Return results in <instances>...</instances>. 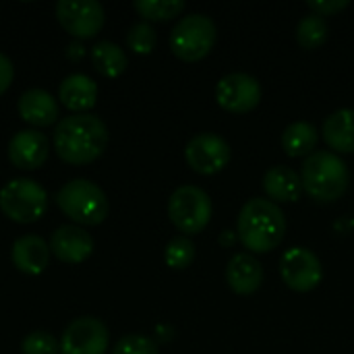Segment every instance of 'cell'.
I'll list each match as a JSON object with an SVG mask.
<instances>
[{
	"instance_id": "cell-18",
	"label": "cell",
	"mask_w": 354,
	"mask_h": 354,
	"mask_svg": "<svg viewBox=\"0 0 354 354\" xmlns=\"http://www.w3.org/2000/svg\"><path fill=\"white\" fill-rule=\"evenodd\" d=\"M58 100L64 108L77 114H89V110L97 102V83L83 75L75 73L62 79L60 89H58Z\"/></svg>"
},
{
	"instance_id": "cell-19",
	"label": "cell",
	"mask_w": 354,
	"mask_h": 354,
	"mask_svg": "<svg viewBox=\"0 0 354 354\" xmlns=\"http://www.w3.org/2000/svg\"><path fill=\"white\" fill-rule=\"evenodd\" d=\"M263 189L268 193V199L274 203H288L297 201L303 193V180L301 174L295 172L290 166H272L263 176Z\"/></svg>"
},
{
	"instance_id": "cell-25",
	"label": "cell",
	"mask_w": 354,
	"mask_h": 354,
	"mask_svg": "<svg viewBox=\"0 0 354 354\" xmlns=\"http://www.w3.org/2000/svg\"><path fill=\"white\" fill-rule=\"evenodd\" d=\"M166 266L172 270H187L195 259V243L189 236H174L164 251Z\"/></svg>"
},
{
	"instance_id": "cell-13",
	"label": "cell",
	"mask_w": 354,
	"mask_h": 354,
	"mask_svg": "<svg viewBox=\"0 0 354 354\" xmlns=\"http://www.w3.org/2000/svg\"><path fill=\"white\" fill-rule=\"evenodd\" d=\"M50 156V141L37 129L19 131L8 141V160L19 170H37Z\"/></svg>"
},
{
	"instance_id": "cell-22",
	"label": "cell",
	"mask_w": 354,
	"mask_h": 354,
	"mask_svg": "<svg viewBox=\"0 0 354 354\" xmlns=\"http://www.w3.org/2000/svg\"><path fill=\"white\" fill-rule=\"evenodd\" d=\"M91 64L93 68L104 75V77H118L127 71V64H129V58L124 54V50L114 44V41H97L93 48H91Z\"/></svg>"
},
{
	"instance_id": "cell-11",
	"label": "cell",
	"mask_w": 354,
	"mask_h": 354,
	"mask_svg": "<svg viewBox=\"0 0 354 354\" xmlns=\"http://www.w3.org/2000/svg\"><path fill=\"white\" fill-rule=\"evenodd\" d=\"M261 93V83L249 73H228L216 85V102L234 114H245L257 108Z\"/></svg>"
},
{
	"instance_id": "cell-28",
	"label": "cell",
	"mask_w": 354,
	"mask_h": 354,
	"mask_svg": "<svg viewBox=\"0 0 354 354\" xmlns=\"http://www.w3.org/2000/svg\"><path fill=\"white\" fill-rule=\"evenodd\" d=\"M112 354H160V351L151 338L141 334H129L114 344Z\"/></svg>"
},
{
	"instance_id": "cell-17",
	"label": "cell",
	"mask_w": 354,
	"mask_h": 354,
	"mask_svg": "<svg viewBox=\"0 0 354 354\" xmlns=\"http://www.w3.org/2000/svg\"><path fill=\"white\" fill-rule=\"evenodd\" d=\"M19 116L29 122L31 127H50L58 120L60 116V106L58 102L44 89H27L21 93L19 104H17Z\"/></svg>"
},
{
	"instance_id": "cell-20",
	"label": "cell",
	"mask_w": 354,
	"mask_h": 354,
	"mask_svg": "<svg viewBox=\"0 0 354 354\" xmlns=\"http://www.w3.org/2000/svg\"><path fill=\"white\" fill-rule=\"evenodd\" d=\"M322 133L334 153H354V108L332 112L324 120Z\"/></svg>"
},
{
	"instance_id": "cell-24",
	"label": "cell",
	"mask_w": 354,
	"mask_h": 354,
	"mask_svg": "<svg viewBox=\"0 0 354 354\" xmlns=\"http://www.w3.org/2000/svg\"><path fill=\"white\" fill-rule=\"evenodd\" d=\"M133 6L145 21H170L185 10L183 0H135Z\"/></svg>"
},
{
	"instance_id": "cell-3",
	"label": "cell",
	"mask_w": 354,
	"mask_h": 354,
	"mask_svg": "<svg viewBox=\"0 0 354 354\" xmlns=\"http://www.w3.org/2000/svg\"><path fill=\"white\" fill-rule=\"evenodd\" d=\"M303 191L317 203L338 201L351 183V170L346 162L334 151H315L305 158L301 168Z\"/></svg>"
},
{
	"instance_id": "cell-6",
	"label": "cell",
	"mask_w": 354,
	"mask_h": 354,
	"mask_svg": "<svg viewBox=\"0 0 354 354\" xmlns=\"http://www.w3.org/2000/svg\"><path fill=\"white\" fill-rule=\"evenodd\" d=\"M0 209L17 224H33L48 209V193L31 178L8 180L0 189Z\"/></svg>"
},
{
	"instance_id": "cell-15",
	"label": "cell",
	"mask_w": 354,
	"mask_h": 354,
	"mask_svg": "<svg viewBox=\"0 0 354 354\" xmlns=\"http://www.w3.org/2000/svg\"><path fill=\"white\" fill-rule=\"evenodd\" d=\"M50 245L35 234H25L17 239L10 249L12 266L27 276L44 274L50 266Z\"/></svg>"
},
{
	"instance_id": "cell-16",
	"label": "cell",
	"mask_w": 354,
	"mask_h": 354,
	"mask_svg": "<svg viewBox=\"0 0 354 354\" xmlns=\"http://www.w3.org/2000/svg\"><path fill=\"white\" fill-rule=\"evenodd\" d=\"M226 282L236 295H253L263 284V266L253 253H236L226 266Z\"/></svg>"
},
{
	"instance_id": "cell-8",
	"label": "cell",
	"mask_w": 354,
	"mask_h": 354,
	"mask_svg": "<svg viewBox=\"0 0 354 354\" xmlns=\"http://www.w3.org/2000/svg\"><path fill=\"white\" fill-rule=\"evenodd\" d=\"M60 27L77 39H89L102 31L106 12L95 0H60L56 4Z\"/></svg>"
},
{
	"instance_id": "cell-30",
	"label": "cell",
	"mask_w": 354,
	"mask_h": 354,
	"mask_svg": "<svg viewBox=\"0 0 354 354\" xmlns=\"http://www.w3.org/2000/svg\"><path fill=\"white\" fill-rule=\"evenodd\" d=\"M12 79H15V66H12L10 58L0 52V95L10 87Z\"/></svg>"
},
{
	"instance_id": "cell-4",
	"label": "cell",
	"mask_w": 354,
	"mask_h": 354,
	"mask_svg": "<svg viewBox=\"0 0 354 354\" xmlns=\"http://www.w3.org/2000/svg\"><path fill=\"white\" fill-rule=\"evenodd\" d=\"M60 212L79 226H97L108 216V197L106 193L87 178H75L64 183L56 195Z\"/></svg>"
},
{
	"instance_id": "cell-29",
	"label": "cell",
	"mask_w": 354,
	"mask_h": 354,
	"mask_svg": "<svg viewBox=\"0 0 354 354\" xmlns=\"http://www.w3.org/2000/svg\"><path fill=\"white\" fill-rule=\"evenodd\" d=\"M351 2L348 0H309L307 6L315 12V15H322V17H330L334 12H340L342 8H346Z\"/></svg>"
},
{
	"instance_id": "cell-12",
	"label": "cell",
	"mask_w": 354,
	"mask_h": 354,
	"mask_svg": "<svg viewBox=\"0 0 354 354\" xmlns=\"http://www.w3.org/2000/svg\"><path fill=\"white\" fill-rule=\"evenodd\" d=\"M108 328L95 317H79L66 326L60 338V354H106Z\"/></svg>"
},
{
	"instance_id": "cell-14",
	"label": "cell",
	"mask_w": 354,
	"mask_h": 354,
	"mask_svg": "<svg viewBox=\"0 0 354 354\" xmlns=\"http://www.w3.org/2000/svg\"><path fill=\"white\" fill-rule=\"evenodd\" d=\"M50 253L62 263L77 266L89 259V255L93 253V239L81 226H60L50 236Z\"/></svg>"
},
{
	"instance_id": "cell-23",
	"label": "cell",
	"mask_w": 354,
	"mask_h": 354,
	"mask_svg": "<svg viewBox=\"0 0 354 354\" xmlns=\"http://www.w3.org/2000/svg\"><path fill=\"white\" fill-rule=\"evenodd\" d=\"M328 21L322 15H307L299 21L297 25V41L305 50H315L328 39Z\"/></svg>"
},
{
	"instance_id": "cell-26",
	"label": "cell",
	"mask_w": 354,
	"mask_h": 354,
	"mask_svg": "<svg viewBox=\"0 0 354 354\" xmlns=\"http://www.w3.org/2000/svg\"><path fill=\"white\" fill-rule=\"evenodd\" d=\"M156 41H158L156 29L147 21L135 23L127 33V46L135 54H149L156 48Z\"/></svg>"
},
{
	"instance_id": "cell-1",
	"label": "cell",
	"mask_w": 354,
	"mask_h": 354,
	"mask_svg": "<svg viewBox=\"0 0 354 354\" xmlns=\"http://www.w3.org/2000/svg\"><path fill=\"white\" fill-rule=\"evenodd\" d=\"M58 158L71 166L95 162L108 145V129L93 114H73L62 118L52 137Z\"/></svg>"
},
{
	"instance_id": "cell-5",
	"label": "cell",
	"mask_w": 354,
	"mask_h": 354,
	"mask_svg": "<svg viewBox=\"0 0 354 354\" xmlns=\"http://www.w3.org/2000/svg\"><path fill=\"white\" fill-rule=\"evenodd\" d=\"M218 39V27L212 17L201 12H191L183 17L170 33V48L174 56L185 62H197L205 58Z\"/></svg>"
},
{
	"instance_id": "cell-21",
	"label": "cell",
	"mask_w": 354,
	"mask_h": 354,
	"mask_svg": "<svg viewBox=\"0 0 354 354\" xmlns=\"http://www.w3.org/2000/svg\"><path fill=\"white\" fill-rule=\"evenodd\" d=\"M319 143V131L307 120L288 124L282 133V147L290 158H309Z\"/></svg>"
},
{
	"instance_id": "cell-2",
	"label": "cell",
	"mask_w": 354,
	"mask_h": 354,
	"mask_svg": "<svg viewBox=\"0 0 354 354\" xmlns=\"http://www.w3.org/2000/svg\"><path fill=\"white\" fill-rule=\"evenodd\" d=\"M236 236L251 253H268L284 241L286 216L278 203L253 197L239 212Z\"/></svg>"
},
{
	"instance_id": "cell-9",
	"label": "cell",
	"mask_w": 354,
	"mask_h": 354,
	"mask_svg": "<svg viewBox=\"0 0 354 354\" xmlns=\"http://www.w3.org/2000/svg\"><path fill=\"white\" fill-rule=\"evenodd\" d=\"M232 158V149L228 141L218 133H197L193 139H189L185 147V160L187 164L199 172V174H216L228 166Z\"/></svg>"
},
{
	"instance_id": "cell-27",
	"label": "cell",
	"mask_w": 354,
	"mask_h": 354,
	"mask_svg": "<svg viewBox=\"0 0 354 354\" xmlns=\"http://www.w3.org/2000/svg\"><path fill=\"white\" fill-rule=\"evenodd\" d=\"M60 353V342L44 332V330H35L31 334H27L21 342V354H58Z\"/></svg>"
},
{
	"instance_id": "cell-10",
	"label": "cell",
	"mask_w": 354,
	"mask_h": 354,
	"mask_svg": "<svg viewBox=\"0 0 354 354\" xmlns=\"http://www.w3.org/2000/svg\"><path fill=\"white\" fill-rule=\"evenodd\" d=\"M280 276L284 284L297 292H309L319 286L324 268L319 257L305 247H290L280 259Z\"/></svg>"
},
{
	"instance_id": "cell-31",
	"label": "cell",
	"mask_w": 354,
	"mask_h": 354,
	"mask_svg": "<svg viewBox=\"0 0 354 354\" xmlns=\"http://www.w3.org/2000/svg\"><path fill=\"white\" fill-rule=\"evenodd\" d=\"M66 54H68L73 60H77V58H83L85 48H83L81 44H77V41H75V44H71V46H68V52H66Z\"/></svg>"
},
{
	"instance_id": "cell-7",
	"label": "cell",
	"mask_w": 354,
	"mask_h": 354,
	"mask_svg": "<svg viewBox=\"0 0 354 354\" xmlns=\"http://www.w3.org/2000/svg\"><path fill=\"white\" fill-rule=\"evenodd\" d=\"M168 218L183 236L199 234L212 220V199L203 189L183 185L168 199Z\"/></svg>"
}]
</instances>
